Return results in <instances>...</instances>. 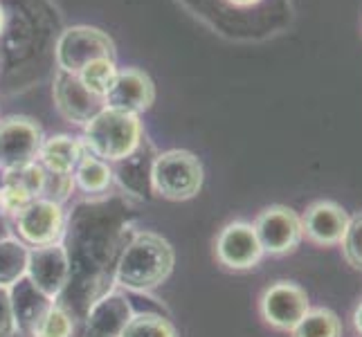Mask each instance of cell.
Listing matches in <instances>:
<instances>
[{"label": "cell", "mask_w": 362, "mask_h": 337, "mask_svg": "<svg viewBox=\"0 0 362 337\" xmlns=\"http://www.w3.org/2000/svg\"><path fill=\"white\" fill-rule=\"evenodd\" d=\"M43 140V129L32 117L9 115L0 119V173L36 162Z\"/></svg>", "instance_id": "obj_6"}, {"label": "cell", "mask_w": 362, "mask_h": 337, "mask_svg": "<svg viewBox=\"0 0 362 337\" xmlns=\"http://www.w3.org/2000/svg\"><path fill=\"white\" fill-rule=\"evenodd\" d=\"M77 189L86 196H102L108 194V189L115 182V171L110 167V162L97 158L86 151L79 160L77 169L72 173Z\"/></svg>", "instance_id": "obj_17"}, {"label": "cell", "mask_w": 362, "mask_h": 337, "mask_svg": "<svg viewBox=\"0 0 362 337\" xmlns=\"http://www.w3.org/2000/svg\"><path fill=\"white\" fill-rule=\"evenodd\" d=\"M156 102V83L140 68H122L104 97L108 108L142 115Z\"/></svg>", "instance_id": "obj_13"}, {"label": "cell", "mask_w": 362, "mask_h": 337, "mask_svg": "<svg viewBox=\"0 0 362 337\" xmlns=\"http://www.w3.org/2000/svg\"><path fill=\"white\" fill-rule=\"evenodd\" d=\"M133 315L135 310L127 292L119 288L106 290L90 304L79 337H122Z\"/></svg>", "instance_id": "obj_11"}, {"label": "cell", "mask_w": 362, "mask_h": 337, "mask_svg": "<svg viewBox=\"0 0 362 337\" xmlns=\"http://www.w3.org/2000/svg\"><path fill=\"white\" fill-rule=\"evenodd\" d=\"M83 153H86V146L81 142V137L59 133V135L45 137L36 162H39L47 173L72 176L74 169L79 165V160L83 158Z\"/></svg>", "instance_id": "obj_15"}, {"label": "cell", "mask_w": 362, "mask_h": 337, "mask_svg": "<svg viewBox=\"0 0 362 337\" xmlns=\"http://www.w3.org/2000/svg\"><path fill=\"white\" fill-rule=\"evenodd\" d=\"M30 247L18 236H5L0 239V285L11 288L28 272Z\"/></svg>", "instance_id": "obj_18"}, {"label": "cell", "mask_w": 362, "mask_h": 337, "mask_svg": "<svg viewBox=\"0 0 362 337\" xmlns=\"http://www.w3.org/2000/svg\"><path fill=\"white\" fill-rule=\"evenodd\" d=\"M52 97L59 115L70 124L83 126L88 124L106 104L102 97L93 95L86 85L79 81L77 74H70L64 70H57L52 81Z\"/></svg>", "instance_id": "obj_12"}, {"label": "cell", "mask_w": 362, "mask_h": 337, "mask_svg": "<svg viewBox=\"0 0 362 337\" xmlns=\"http://www.w3.org/2000/svg\"><path fill=\"white\" fill-rule=\"evenodd\" d=\"M349 225L346 209L333 201H315L302 214L304 239L317 247L340 245Z\"/></svg>", "instance_id": "obj_14"}, {"label": "cell", "mask_w": 362, "mask_h": 337, "mask_svg": "<svg viewBox=\"0 0 362 337\" xmlns=\"http://www.w3.org/2000/svg\"><path fill=\"white\" fill-rule=\"evenodd\" d=\"M74 189H77V184H74V178L72 176H59V173H47L41 198H47V201H54L59 205H66L68 198L74 194Z\"/></svg>", "instance_id": "obj_25"}, {"label": "cell", "mask_w": 362, "mask_h": 337, "mask_svg": "<svg viewBox=\"0 0 362 337\" xmlns=\"http://www.w3.org/2000/svg\"><path fill=\"white\" fill-rule=\"evenodd\" d=\"M3 178L16 182L18 187H23L32 198H41L43 194V184H45V176L47 171L39 165V162H32L28 167H21L16 171H9V173H0Z\"/></svg>", "instance_id": "obj_24"}, {"label": "cell", "mask_w": 362, "mask_h": 337, "mask_svg": "<svg viewBox=\"0 0 362 337\" xmlns=\"http://www.w3.org/2000/svg\"><path fill=\"white\" fill-rule=\"evenodd\" d=\"M252 227L266 256H286L295 252L304 241L302 216L286 205H270L261 209Z\"/></svg>", "instance_id": "obj_7"}, {"label": "cell", "mask_w": 362, "mask_h": 337, "mask_svg": "<svg viewBox=\"0 0 362 337\" xmlns=\"http://www.w3.org/2000/svg\"><path fill=\"white\" fill-rule=\"evenodd\" d=\"M117 72H119V68H117V61L115 59H95V61H90L88 66H83L81 70H79V81L88 88L93 95H97V97H106V93L110 90V85H113V81H115V77H117Z\"/></svg>", "instance_id": "obj_20"}, {"label": "cell", "mask_w": 362, "mask_h": 337, "mask_svg": "<svg viewBox=\"0 0 362 337\" xmlns=\"http://www.w3.org/2000/svg\"><path fill=\"white\" fill-rule=\"evenodd\" d=\"M74 337H77V335H74Z\"/></svg>", "instance_id": "obj_30"}, {"label": "cell", "mask_w": 362, "mask_h": 337, "mask_svg": "<svg viewBox=\"0 0 362 337\" xmlns=\"http://www.w3.org/2000/svg\"><path fill=\"white\" fill-rule=\"evenodd\" d=\"M30 337H74V319L61 304H52L34 324Z\"/></svg>", "instance_id": "obj_21"}, {"label": "cell", "mask_w": 362, "mask_h": 337, "mask_svg": "<svg viewBox=\"0 0 362 337\" xmlns=\"http://www.w3.org/2000/svg\"><path fill=\"white\" fill-rule=\"evenodd\" d=\"M16 236L28 247H47L64 243L68 230L66 207L47 198H34L14 218Z\"/></svg>", "instance_id": "obj_5"}, {"label": "cell", "mask_w": 362, "mask_h": 337, "mask_svg": "<svg viewBox=\"0 0 362 337\" xmlns=\"http://www.w3.org/2000/svg\"><path fill=\"white\" fill-rule=\"evenodd\" d=\"M122 337H178V331L160 313H135Z\"/></svg>", "instance_id": "obj_22"}, {"label": "cell", "mask_w": 362, "mask_h": 337, "mask_svg": "<svg viewBox=\"0 0 362 337\" xmlns=\"http://www.w3.org/2000/svg\"><path fill=\"white\" fill-rule=\"evenodd\" d=\"M18 326L14 317V308H11V295L9 288L0 285V337H16Z\"/></svg>", "instance_id": "obj_26"}, {"label": "cell", "mask_w": 362, "mask_h": 337, "mask_svg": "<svg viewBox=\"0 0 362 337\" xmlns=\"http://www.w3.org/2000/svg\"><path fill=\"white\" fill-rule=\"evenodd\" d=\"M342 256L354 270L362 272V211L349 216L346 232L342 236Z\"/></svg>", "instance_id": "obj_23"}, {"label": "cell", "mask_w": 362, "mask_h": 337, "mask_svg": "<svg viewBox=\"0 0 362 337\" xmlns=\"http://www.w3.org/2000/svg\"><path fill=\"white\" fill-rule=\"evenodd\" d=\"M214 256L218 261V266H223L230 272H247L255 270L266 254L257 239L252 223L232 220L216 236Z\"/></svg>", "instance_id": "obj_9"}, {"label": "cell", "mask_w": 362, "mask_h": 337, "mask_svg": "<svg viewBox=\"0 0 362 337\" xmlns=\"http://www.w3.org/2000/svg\"><path fill=\"white\" fill-rule=\"evenodd\" d=\"M70 254L64 243L47 245V247H30V261L25 277L49 302H57L61 292L70 283Z\"/></svg>", "instance_id": "obj_10"}, {"label": "cell", "mask_w": 362, "mask_h": 337, "mask_svg": "<svg viewBox=\"0 0 362 337\" xmlns=\"http://www.w3.org/2000/svg\"><path fill=\"white\" fill-rule=\"evenodd\" d=\"M106 57L115 59V43L104 30L90 28V25H72L64 30L54 47L57 68L70 74H79V70L90 61Z\"/></svg>", "instance_id": "obj_4"}, {"label": "cell", "mask_w": 362, "mask_h": 337, "mask_svg": "<svg viewBox=\"0 0 362 337\" xmlns=\"http://www.w3.org/2000/svg\"><path fill=\"white\" fill-rule=\"evenodd\" d=\"M5 20H7V16H5V7L0 5V34H3V30H5Z\"/></svg>", "instance_id": "obj_29"}, {"label": "cell", "mask_w": 362, "mask_h": 337, "mask_svg": "<svg viewBox=\"0 0 362 337\" xmlns=\"http://www.w3.org/2000/svg\"><path fill=\"white\" fill-rule=\"evenodd\" d=\"M173 266V245L158 232L140 230L122 249L115 264V288L124 292H151L171 277Z\"/></svg>", "instance_id": "obj_1"}, {"label": "cell", "mask_w": 362, "mask_h": 337, "mask_svg": "<svg viewBox=\"0 0 362 337\" xmlns=\"http://www.w3.org/2000/svg\"><path fill=\"white\" fill-rule=\"evenodd\" d=\"M291 337H342V321L331 308H310Z\"/></svg>", "instance_id": "obj_19"}, {"label": "cell", "mask_w": 362, "mask_h": 337, "mask_svg": "<svg viewBox=\"0 0 362 337\" xmlns=\"http://www.w3.org/2000/svg\"><path fill=\"white\" fill-rule=\"evenodd\" d=\"M308 310V292L295 281H274L259 297V315L274 331L291 333Z\"/></svg>", "instance_id": "obj_8"}, {"label": "cell", "mask_w": 362, "mask_h": 337, "mask_svg": "<svg viewBox=\"0 0 362 337\" xmlns=\"http://www.w3.org/2000/svg\"><path fill=\"white\" fill-rule=\"evenodd\" d=\"M148 182H151V191L165 201H192L205 182L203 162L187 148H169L151 160Z\"/></svg>", "instance_id": "obj_3"}, {"label": "cell", "mask_w": 362, "mask_h": 337, "mask_svg": "<svg viewBox=\"0 0 362 337\" xmlns=\"http://www.w3.org/2000/svg\"><path fill=\"white\" fill-rule=\"evenodd\" d=\"M140 115L104 106L97 115L83 124L81 142L86 151L106 162H124L135 155L142 146Z\"/></svg>", "instance_id": "obj_2"}, {"label": "cell", "mask_w": 362, "mask_h": 337, "mask_svg": "<svg viewBox=\"0 0 362 337\" xmlns=\"http://www.w3.org/2000/svg\"><path fill=\"white\" fill-rule=\"evenodd\" d=\"M232 7L236 9H250V7H257L259 3H264V0H226Z\"/></svg>", "instance_id": "obj_27"}, {"label": "cell", "mask_w": 362, "mask_h": 337, "mask_svg": "<svg viewBox=\"0 0 362 337\" xmlns=\"http://www.w3.org/2000/svg\"><path fill=\"white\" fill-rule=\"evenodd\" d=\"M9 295H11V308H14L18 333L28 335V337L34 329V324L39 321V317L49 306L57 304V302H49L47 297H43L39 290H36L34 285L28 281V277H23L18 283L11 285Z\"/></svg>", "instance_id": "obj_16"}, {"label": "cell", "mask_w": 362, "mask_h": 337, "mask_svg": "<svg viewBox=\"0 0 362 337\" xmlns=\"http://www.w3.org/2000/svg\"><path fill=\"white\" fill-rule=\"evenodd\" d=\"M354 326H356V331L362 335V302H360L358 308L354 310Z\"/></svg>", "instance_id": "obj_28"}]
</instances>
